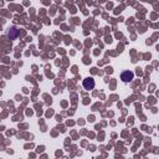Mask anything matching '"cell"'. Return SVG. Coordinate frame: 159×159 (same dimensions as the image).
I'll return each instance as SVG.
<instances>
[{
    "instance_id": "obj_1",
    "label": "cell",
    "mask_w": 159,
    "mask_h": 159,
    "mask_svg": "<svg viewBox=\"0 0 159 159\" xmlns=\"http://www.w3.org/2000/svg\"><path fill=\"white\" fill-rule=\"evenodd\" d=\"M83 88L89 91V89H93L94 88V80L92 77H87L83 80Z\"/></svg>"
},
{
    "instance_id": "obj_2",
    "label": "cell",
    "mask_w": 159,
    "mask_h": 159,
    "mask_svg": "<svg viewBox=\"0 0 159 159\" xmlns=\"http://www.w3.org/2000/svg\"><path fill=\"white\" fill-rule=\"evenodd\" d=\"M133 77H134V73H133L132 71H124V72L122 73V76H120V78H122L124 82H129V81H132Z\"/></svg>"
}]
</instances>
